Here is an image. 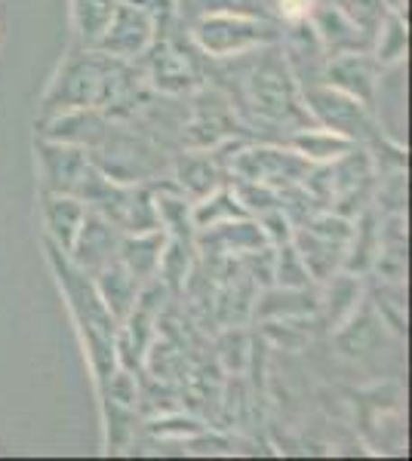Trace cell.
Returning a JSON list of instances; mask_svg holds the SVG:
<instances>
[{
  "label": "cell",
  "instance_id": "cell-8",
  "mask_svg": "<svg viewBox=\"0 0 412 461\" xmlns=\"http://www.w3.org/2000/svg\"><path fill=\"white\" fill-rule=\"evenodd\" d=\"M96 289H99L105 308L111 311L114 320H126L133 311V304L139 299V280L121 262H111L96 274Z\"/></svg>",
  "mask_w": 412,
  "mask_h": 461
},
{
  "label": "cell",
  "instance_id": "cell-6",
  "mask_svg": "<svg viewBox=\"0 0 412 461\" xmlns=\"http://www.w3.org/2000/svg\"><path fill=\"white\" fill-rule=\"evenodd\" d=\"M151 41V19L142 6H114L108 25L102 32V47L108 50L111 56L130 59L142 53Z\"/></svg>",
  "mask_w": 412,
  "mask_h": 461
},
{
  "label": "cell",
  "instance_id": "cell-1",
  "mask_svg": "<svg viewBox=\"0 0 412 461\" xmlns=\"http://www.w3.org/2000/svg\"><path fill=\"white\" fill-rule=\"evenodd\" d=\"M111 95V68L99 59H74L59 71L47 93V108H89Z\"/></svg>",
  "mask_w": 412,
  "mask_h": 461
},
{
  "label": "cell",
  "instance_id": "cell-4",
  "mask_svg": "<svg viewBox=\"0 0 412 461\" xmlns=\"http://www.w3.org/2000/svg\"><path fill=\"white\" fill-rule=\"evenodd\" d=\"M197 41L204 43L206 53H243V50L256 47V43L271 41V32L259 22L241 19V16H213L204 19L197 28Z\"/></svg>",
  "mask_w": 412,
  "mask_h": 461
},
{
  "label": "cell",
  "instance_id": "cell-2",
  "mask_svg": "<svg viewBox=\"0 0 412 461\" xmlns=\"http://www.w3.org/2000/svg\"><path fill=\"white\" fill-rule=\"evenodd\" d=\"M41 178H43V191L52 194H71L78 197L84 188L87 176H89V160L80 145H65V142H50L41 145Z\"/></svg>",
  "mask_w": 412,
  "mask_h": 461
},
{
  "label": "cell",
  "instance_id": "cell-14",
  "mask_svg": "<svg viewBox=\"0 0 412 461\" xmlns=\"http://www.w3.org/2000/svg\"><path fill=\"white\" fill-rule=\"evenodd\" d=\"M329 295H335V304L329 302V323H335L333 330H339L342 320H348L351 314H354V308H357L354 302H357V295H361V286H357L351 277L339 274V277H333Z\"/></svg>",
  "mask_w": 412,
  "mask_h": 461
},
{
  "label": "cell",
  "instance_id": "cell-7",
  "mask_svg": "<svg viewBox=\"0 0 412 461\" xmlns=\"http://www.w3.org/2000/svg\"><path fill=\"white\" fill-rule=\"evenodd\" d=\"M41 210H43V225H47L50 243H56L59 249L69 256L74 247V237L80 230V221H84V203L71 194H52V191H43L41 194Z\"/></svg>",
  "mask_w": 412,
  "mask_h": 461
},
{
  "label": "cell",
  "instance_id": "cell-13",
  "mask_svg": "<svg viewBox=\"0 0 412 461\" xmlns=\"http://www.w3.org/2000/svg\"><path fill=\"white\" fill-rule=\"evenodd\" d=\"M243 210L237 206V200L231 194L219 191L215 197L204 200V203L194 210V225L197 228H215V225H224V221H234L241 219Z\"/></svg>",
  "mask_w": 412,
  "mask_h": 461
},
{
  "label": "cell",
  "instance_id": "cell-20",
  "mask_svg": "<svg viewBox=\"0 0 412 461\" xmlns=\"http://www.w3.org/2000/svg\"><path fill=\"white\" fill-rule=\"evenodd\" d=\"M388 4H391V6H397V4H400V0H388Z\"/></svg>",
  "mask_w": 412,
  "mask_h": 461
},
{
  "label": "cell",
  "instance_id": "cell-11",
  "mask_svg": "<svg viewBox=\"0 0 412 461\" xmlns=\"http://www.w3.org/2000/svg\"><path fill=\"white\" fill-rule=\"evenodd\" d=\"M243 163H256V169H243L246 178H252V182L259 185H268L271 178H298L305 173V163L298 158H292V154H277V151H252L246 154Z\"/></svg>",
  "mask_w": 412,
  "mask_h": 461
},
{
  "label": "cell",
  "instance_id": "cell-18",
  "mask_svg": "<svg viewBox=\"0 0 412 461\" xmlns=\"http://www.w3.org/2000/svg\"><path fill=\"white\" fill-rule=\"evenodd\" d=\"M157 84L163 89H182L188 86V71H185V62H179V68H169V53H163L157 59V68H154Z\"/></svg>",
  "mask_w": 412,
  "mask_h": 461
},
{
  "label": "cell",
  "instance_id": "cell-5",
  "mask_svg": "<svg viewBox=\"0 0 412 461\" xmlns=\"http://www.w3.org/2000/svg\"><path fill=\"white\" fill-rule=\"evenodd\" d=\"M117 252H121V237L114 234L105 215L99 212H87L80 221V230L74 237V247L69 256L78 262V267H84L89 274H99L102 267H108L111 262H117Z\"/></svg>",
  "mask_w": 412,
  "mask_h": 461
},
{
  "label": "cell",
  "instance_id": "cell-15",
  "mask_svg": "<svg viewBox=\"0 0 412 461\" xmlns=\"http://www.w3.org/2000/svg\"><path fill=\"white\" fill-rule=\"evenodd\" d=\"M407 56V28L403 22L391 16L385 22V32L379 37V62L381 65H394Z\"/></svg>",
  "mask_w": 412,
  "mask_h": 461
},
{
  "label": "cell",
  "instance_id": "cell-10",
  "mask_svg": "<svg viewBox=\"0 0 412 461\" xmlns=\"http://www.w3.org/2000/svg\"><path fill=\"white\" fill-rule=\"evenodd\" d=\"M329 84L335 89H342V93L354 95L357 102H363V105H370L372 102V68L363 62L357 53H342L335 59L333 65H329Z\"/></svg>",
  "mask_w": 412,
  "mask_h": 461
},
{
  "label": "cell",
  "instance_id": "cell-16",
  "mask_svg": "<svg viewBox=\"0 0 412 461\" xmlns=\"http://www.w3.org/2000/svg\"><path fill=\"white\" fill-rule=\"evenodd\" d=\"M277 277H280V284L287 286V289H302V286H308L311 274H308V267H305L302 258H298V252L292 249V247H287V249H280Z\"/></svg>",
  "mask_w": 412,
  "mask_h": 461
},
{
  "label": "cell",
  "instance_id": "cell-3",
  "mask_svg": "<svg viewBox=\"0 0 412 461\" xmlns=\"http://www.w3.org/2000/svg\"><path fill=\"white\" fill-rule=\"evenodd\" d=\"M311 111L324 121L329 130L339 136L357 142V136L366 139L372 132V123L366 117V105L357 102L354 95L342 93V89H308Z\"/></svg>",
  "mask_w": 412,
  "mask_h": 461
},
{
  "label": "cell",
  "instance_id": "cell-12",
  "mask_svg": "<svg viewBox=\"0 0 412 461\" xmlns=\"http://www.w3.org/2000/svg\"><path fill=\"white\" fill-rule=\"evenodd\" d=\"M351 145H354L351 139H344L333 130H314L296 136V148L305 160H339L342 154L351 151Z\"/></svg>",
  "mask_w": 412,
  "mask_h": 461
},
{
  "label": "cell",
  "instance_id": "cell-17",
  "mask_svg": "<svg viewBox=\"0 0 412 461\" xmlns=\"http://www.w3.org/2000/svg\"><path fill=\"white\" fill-rule=\"evenodd\" d=\"M182 188L188 185L194 194H206L215 188V169L209 160H188V167H182Z\"/></svg>",
  "mask_w": 412,
  "mask_h": 461
},
{
  "label": "cell",
  "instance_id": "cell-9",
  "mask_svg": "<svg viewBox=\"0 0 412 461\" xmlns=\"http://www.w3.org/2000/svg\"><path fill=\"white\" fill-rule=\"evenodd\" d=\"M121 265L133 274L136 280H145L160 267V256H163V234L157 230H139V234L121 240Z\"/></svg>",
  "mask_w": 412,
  "mask_h": 461
},
{
  "label": "cell",
  "instance_id": "cell-19",
  "mask_svg": "<svg viewBox=\"0 0 412 461\" xmlns=\"http://www.w3.org/2000/svg\"><path fill=\"white\" fill-rule=\"evenodd\" d=\"M280 13L289 22H302L314 13V0H280Z\"/></svg>",
  "mask_w": 412,
  "mask_h": 461
}]
</instances>
